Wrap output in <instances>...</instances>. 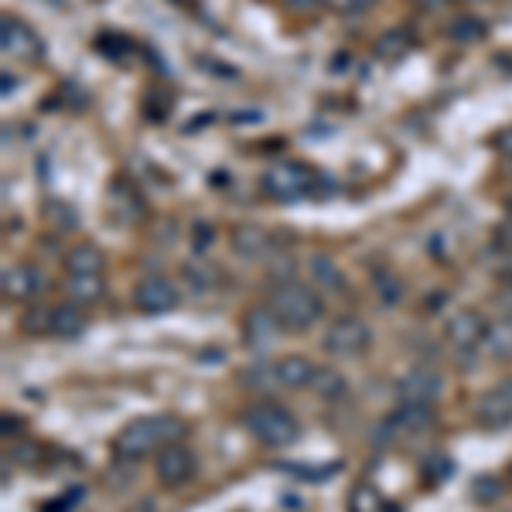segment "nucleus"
Masks as SVG:
<instances>
[{
  "label": "nucleus",
  "mask_w": 512,
  "mask_h": 512,
  "mask_svg": "<svg viewBox=\"0 0 512 512\" xmlns=\"http://www.w3.org/2000/svg\"><path fill=\"white\" fill-rule=\"evenodd\" d=\"M485 332H489V325H485V318L478 315V311H472V308L451 315L448 325H444V338H448V345H451V349H458V352L478 349V345L485 342Z\"/></svg>",
  "instance_id": "obj_11"
},
{
  "label": "nucleus",
  "mask_w": 512,
  "mask_h": 512,
  "mask_svg": "<svg viewBox=\"0 0 512 512\" xmlns=\"http://www.w3.org/2000/svg\"><path fill=\"white\" fill-rule=\"evenodd\" d=\"M229 246H233V253L239 256V260H267L270 250H274V236H270V229L253 226V222H243V226L233 229Z\"/></svg>",
  "instance_id": "obj_14"
},
{
  "label": "nucleus",
  "mask_w": 512,
  "mask_h": 512,
  "mask_svg": "<svg viewBox=\"0 0 512 512\" xmlns=\"http://www.w3.org/2000/svg\"><path fill=\"white\" fill-rule=\"evenodd\" d=\"M181 277H185V284L192 287V294H209L219 280V270L205 260H192L185 270H181Z\"/></svg>",
  "instance_id": "obj_26"
},
{
  "label": "nucleus",
  "mask_w": 512,
  "mask_h": 512,
  "mask_svg": "<svg viewBox=\"0 0 512 512\" xmlns=\"http://www.w3.org/2000/svg\"><path fill=\"white\" fill-rule=\"evenodd\" d=\"M14 86H18V82H11V76H4V96H11Z\"/></svg>",
  "instance_id": "obj_41"
},
{
  "label": "nucleus",
  "mask_w": 512,
  "mask_h": 512,
  "mask_svg": "<svg viewBox=\"0 0 512 512\" xmlns=\"http://www.w3.org/2000/svg\"><path fill=\"white\" fill-rule=\"evenodd\" d=\"M110 209L123 222H137L144 219V198L137 195V188L127 178H117L110 185Z\"/></svg>",
  "instance_id": "obj_17"
},
{
  "label": "nucleus",
  "mask_w": 512,
  "mask_h": 512,
  "mask_svg": "<svg viewBox=\"0 0 512 512\" xmlns=\"http://www.w3.org/2000/svg\"><path fill=\"white\" fill-rule=\"evenodd\" d=\"M373 4H379V0H325V7H332L335 14H345V18H352V14H362L369 11Z\"/></svg>",
  "instance_id": "obj_31"
},
{
  "label": "nucleus",
  "mask_w": 512,
  "mask_h": 512,
  "mask_svg": "<svg viewBox=\"0 0 512 512\" xmlns=\"http://www.w3.org/2000/svg\"><path fill=\"white\" fill-rule=\"evenodd\" d=\"M373 345V328L355 315H338L321 335V349L335 359H359Z\"/></svg>",
  "instance_id": "obj_5"
},
{
  "label": "nucleus",
  "mask_w": 512,
  "mask_h": 512,
  "mask_svg": "<svg viewBox=\"0 0 512 512\" xmlns=\"http://www.w3.org/2000/svg\"><path fill=\"white\" fill-rule=\"evenodd\" d=\"M243 427L253 441L267 444V448H291L301 437V424L280 403H253L250 410H243Z\"/></svg>",
  "instance_id": "obj_3"
},
{
  "label": "nucleus",
  "mask_w": 512,
  "mask_h": 512,
  "mask_svg": "<svg viewBox=\"0 0 512 512\" xmlns=\"http://www.w3.org/2000/svg\"><path fill=\"white\" fill-rule=\"evenodd\" d=\"M134 304L144 315H168V311L178 308V287L171 284L168 277H158V274L144 277L134 287Z\"/></svg>",
  "instance_id": "obj_10"
},
{
  "label": "nucleus",
  "mask_w": 512,
  "mask_h": 512,
  "mask_svg": "<svg viewBox=\"0 0 512 512\" xmlns=\"http://www.w3.org/2000/svg\"><path fill=\"white\" fill-rule=\"evenodd\" d=\"M502 284H506L509 291H512V256L506 260V267H502Z\"/></svg>",
  "instance_id": "obj_39"
},
{
  "label": "nucleus",
  "mask_w": 512,
  "mask_h": 512,
  "mask_svg": "<svg viewBox=\"0 0 512 512\" xmlns=\"http://www.w3.org/2000/svg\"><path fill=\"white\" fill-rule=\"evenodd\" d=\"M270 369H274L277 390H308L318 366L308 359V355H284V359L270 362Z\"/></svg>",
  "instance_id": "obj_15"
},
{
  "label": "nucleus",
  "mask_w": 512,
  "mask_h": 512,
  "mask_svg": "<svg viewBox=\"0 0 512 512\" xmlns=\"http://www.w3.org/2000/svg\"><path fill=\"white\" fill-rule=\"evenodd\" d=\"M509 482H512V465H509Z\"/></svg>",
  "instance_id": "obj_43"
},
{
  "label": "nucleus",
  "mask_w": 512,
  "mask_h": 512,
  "mask_svg": "<svg viewBox=\"0 0 512 512\" xmlns=\"http://www.w3.org/2000/svg\"><path fill=\"white\" fill-rule=\"evenodd\" d=\"M475 420L482 427H489V431H499V427L512 424V376L482 393V400L475 407Z\"/></svg>",
  "instance_id": "obj_8"
},
{
  "label": "nucleus",
  "mask_w": 512,
  "mask_h": 512,
  "mask_svg": "<svg viewBox=\"0 0 512 512\" xmlns=\"http://www.w3.org/2000/svg\"><path fill=\"white\" fill-rule=\"evenodd\" d=\"M482 349L492 355V359L499 362H512V318H499L489 325V332H485V342Z\"/></svg>",
  "instance_id": "obj_23"
},
{
  "label": "nucleus",
  "mask_w": 512,
  "mask_h": 512,
  "mask_svg": "<svg viewBox=\"0 0 512 512\" xmlns=\"http://www.w3.org/2000/svg\"><path fill=\"white\" fill-rule=\"evenodd\" d=\"M472 495L482 502V506H492V502H499V495H502V482L495 475H482L472 485Z\"/></svg>",
  "instance_id": "obj_29"
},
{
  "label": "nucleus",
  "mask_w": 512,
  "mask_h": 512,
  "mask_svg": "<svg viewBox=\"0 0 512 512\" xmlns=\"http://www.w3.org/2000/svg\"><path fill=\"white\" fill-rule=\"evenodd\" d=\"M41 222H45L52 233H76L79 229V212L72 209L69 202H62V198H48L45 205H41Z\"/></svg>",
  "instance_id": "obj_19"
},
{
  "label": "nucleus",
  "mask_w": 512,
  "mask_h": 512,
  "mask_svg": "<svg viewBox=\"0 0 512 512\" xmlns=\"http://www.w3.org/2000/svg\"><path fill=\"white\" fill-rule=\"evenodd\" d=\"M485 35H489L485 21L472 18V14H461V18H454L451 28H448V38L458 41V45H475V41H482Z\"/></svg>",
  "instance_id": "obj_27"
},
{
  "label": "nucleus",
  "mask_w": 512,
  "mask_h": 512,
  "mask_svg": "<svg viewBox=\"0 0 512 512\" xmlns=\"http://www.w3.org/2000/svg\"><path fill=\"white\" fill-rule=\"evenodd\" d=\"M65 294L72 297V304L103 301V294H106L103 274H69V280H65Z\"/></svg>",
  "instance_id": "obj_20"
},
{
  "label": "nucleus",
  "mask_w": 512,
  "mask_h": 512,
  "mask_svg": "<svg viewBox=\"0 0 512 512\" xmlns=\"http://www.w3.org/2000/svg\"><path fill=\"white\" fill-rule=\"evenodd\" d=\"M379 509H383V502H379L376 489L359 485V489L352 492V512H379Z\"/></svg>",
  "instance_id": "obj_30"
},
{
  "label": "nucleus",
  "mask_w": 512,
  "mask_h": 512,
  "mask_svg": "<svg viewBox=\"0 0 512 512\" xmlns=\"http://www.w3.org/2000/svg\"><path fill=\"white\" fill-rule=\"evenodd\" d=\"M495 250L512 256V219H506L499 229H495Z\"/></svg>",
  "instance_id": "obj_32"
},
{
  "label": "nucleus",
  "mask_w": 512,
  "mask_h": 512,
  "mask_svg": "<svg viewBox=\"0 0 512 512\" xmlns=\"http://www.w3.org/2000/svg\"><path fill=\"white\" fill-rule=\"evenodd\" d=\"M495 151H499L502 158L512 161V123L506 130H499V134H495Z\"/></svg>",
  "instance_id": "obj_35"
},
{
  "label": "nucleus",
  "mask_w": 512,
  "mask_h": 512,
  "mask_svg": "<svg viewBox=\"0 0 512 512\" xmlns=\"http://www.w3.org/2000/svg\"><path fill=\"white\" fill-rule=\"evenodd\" d=\"M417 4L424 7V11H437V7H444L448 0H417Z\"/></svg>",
  "instance_id": "obj_40"
},
{
  "label": "nucleus",
  "mask_w": 512,
  "mask_h": 512,
  "mask_svg": "<svg viewBox=\"0 0 512 512\" xmlns=\"http://www.w3.org/2000/svg\"><path fill=\"white\" fill-rule=\"evenodd\" d=\"M185 434V424L178 417H137L113 437V451L123 461H144L158 454L164 444L178 441Z\"/></svg>",
  "instance_id": "obj_1"
},
{
  "label": "nucleus",
  "mask_w": 512,
  "mask_h": 512,
  "mask_svg": "<svg viewBox=\"0 0 512 512\" xmlns=\"http://www.w3.org/2000/svg\"><path fill=\"white\" fill-rule=\"evenodd\" d=\"M41 287H45V277H41L31 263H14V267H7L4 277H0V291L14 304L35 301L41 294Z\"/></svg>",
  "instance_id": "obj_13"
},
{
  "label": "nucleus",
  "mask_w": 512,
  "mask_h": 512,
  "mask_svg": "<svg viewBox=\"0 0 512 512\" xmlns=\"http://www.w3.org/2000/svg\"><path fill=\"white\" fill-rule=\"evenodd\" d=\"M308 390H315V396H321V400H328V403L345 400V396H349V379H345L342 373H335V369H328V366H318Z\"/></svg>",
  "instance_id": "obj_24"
},
{
  "label": "nucleus",
  "mask_w": 512,
  "mask_h": 512,
  "mask_svg": "<svg viewBox=\"0 0 512 512\" xmlns=\"http://www.w3.org/2000/svg\"><path fill=\"white\" fill-rule=\"evenodd\" d=\"M154 475H158V482L164 485V489H171V492L185 489V485L198 475L195 451L181 441L164 444V448L154 454Z\"/></svg>",
  "instance_id": "obj_6"
},
{
  "label": "nucleus",
  "mask_w": 512,
  "mask_h": 512,
  "mask_svg": "<svg viewBox=\"0 0 512 512\" xmlns=\"http://www.w3.org/2000/svg\"><path fill=\"white\" fill-rule=\"evenodd\" d=\"M212 239H216L212 222H198V226H195V253H202L205 246H212Z\"/></svg>",
  "instance_id": "obj_34"
},
{
  "label": "nucleus",
  "mask_w": 512,
  "mask_h": 512,
  "mask_svg": "<svg viewBox=\"0 0 512 512\" xmlns=\"http://www.w3.org/2000/svg\"><path fill=\"white\" fill-rule=\"evenodd\" d=\"M308 270H311V280H315L318 287H325V291H335V294L345 291V274L338 270V263L332 256H311Z\"/></svg>",
  "instance_id": "obj_25"
},
{
  "label": "nucleus",
  "mask_w": 512,
  "mask_h": 512,
  "mask_svg": "<svg viewBox=\"0 0 512 512\" xmlns=\"http://www.w3.org/2000/svg\"><path fill=\"white\" fill-rule=\"evenodd\" d=\"M267 304L277 315L280 328H287V332H308L325 315V304H321L318 291H311L308 284H297V280H280L270 291Z\"/></svg>",
  "instance_id": "obj_2"
},
{
  "label": "nucleus",
  "mask_w": 512,
  "mask_h": 512,
  "mask_svg": "<svg viewBox=\"0 0 512 512\" xmlns=\"http://www.w3.org/2000/svg\"><path fill=\"white\" fill-rule=\"evenodd\" d=\"M284 4L291 7V11H297V14H311V11H318L325 0H284Z\"/></svg>",
  "instance_id": "obj_37"
},
{
  "label": "nucleus",
  "mask_w": 512,
  "mask_h": 512,
  "mask_svg": "<svg viewBox=\"0 0 512 512\" xmlns=\"http://www.w3.org/2000/svg\"><path fill=\"white\" fill-rule=\"evenodd\" d=\"M0 52L14 62H38L41 55H45V41L38 38V31L31 28L28 21L7 14V18L0 21Z\"/></svg>",
  "instance_id": "obj_7"
},
{
  "label": "nucleus",
  "mask_w": 512,
  "mask_h": 512,
  "mask_svg": "<svg viewBox=\"0 0 512 512\" xmlns=\"http://www.w3.org/2000/svg\"><path fill=\"white\" fill-rule=\"evenodd\" d=\"M280 332H284V328H280L277 315L270 311V304L246 311V318H243V345L250 352H267L270 345L277 342Z\"/></svg>",
  "instance_id": "obj_12"
},
{
  "label": "nucleus",
  "mask_w": 512,
  "mask_h": 512,
  "mask_svg": "<svg viewBox=\"0 0 512 512\" xmlns=\"http://www.w3.org/2000/svg\"><path fill=\"white\" fill-rule=\"evenodd\" d=\"M410 52H414V35L403 28H390L376 38V55L383 62H403Z\"/></svg>",
  "instance_id": "obj_21"
},
{
  "label": "nucleus",
  "mask_w": 512,
  "mask_h": 512,
  "mask_svg": "<svg viewBox=\"0 0 512 512\" xmlns=\"http://www.w3.org/2000/svg\"><path fill=\"white\" fill-rule=\"evenodd\" d=\"M65 270H69V274H103L106 256L96 243H79L65 253Z\"/></svg>",
  "instance_id": "obj_18"
},
{
  "label": "nucleus",
  "mask_w": 512,
  "mask_h": 512,
  "mask_svg": "<svg viewBox=\"0 0 512 512\" xmlns=\"http://www.w3.org/2000/svg\"><path fill=\"white\" fill-rule=\"evenodd\" d=\"M390 427L393 434H431L437 427V417H434V407L431 403H403L400 410L390 417Z\"/></svg>",
  "instance_id": "obj_16"
},
{
  "label": "nucleus",
  "mask_w": 512,
  "mask_h": 512,
  "mask_svg": "<svg viewBox=\"0 0 512 512\" xmlns=\"http://www.w3.org/2000/svg\"><path fill=\"white\" fill-rule=\"evenodd\" d=\"M52 315H55V308H35V311H28L24 315V332L28 335H52Z\"/></svg>",
  "instance_id": "obj_28"
},
{
  "label": "nucleus",
  "mask_w": 512,
  "mask_h": 512,
  "mask_svg": "<svg viewBox=\"0 0 512 512\" xmlns=\"http://www.w3.org/2000/svg\"><path fill=\"white\" fill-rule=\"evenodd\" d=\"M444 393V376L434 366H414L407 376H400L396 383V396L403 403H431Z\"/></svg>",
  "instance_id": "obj_9"
},
{
  "label": "nucleus",
  "mask_w": 512,
  "mask_h": 512,
  "mask_svg": "<svg viewBox=\"0 0 512 512\" xmlns=\"http://www.w3.org/2000/svg\"><path fill=\"white\" fill-rule=\"evenodd\" d=\"M11 434H21V417L4 414V437H11Z\"/></svg>",
  "instance_id": "obj_38"
},
{
  "label": "nucleus",
  "mask_w": 512,
  "mask_h": 512,
  "mask_svg": "<svg viewBox=\"0 0 512 512\" xmlns=\"http://www.w3.org/2000/svg\"><path fill=\"white\" fill-rule=\"evenodd\" d=\"M45 4H52V7H65L69 0H45Z\"/></svg>",
  "instance_id": "obj_42"
},
{
  "label": "nucleus",
  "mask_w": 512,
  "mask_h": 512,
  "mask_svg": "<svg viewBox=\"0 0 512 512\" xmlns=\"http://www.w3.org/2000/svg\"><path fill=\"white\" fill-rule=\"evenodd\" d=\"M379 294L386 297V304H396L403 297V287H400V280H390V277H379Z\"/></svg>",
  "instance_id": "obj_33"
},
{
  "label": "nucleus",
  "mask_w": 512,
  "mask_h": 512,
  "mask_svg": "<svg viewBox=\"0 0 512 512\" xmlns=\"http://www.w3.org/2000/svg\"><path fill=\"white\" fill-rule=\"evenodd\" d=\"M315 181H318V175L308 168V164L280 161V164H274V168L263 171L260 188H263V195L274 198V202L291 205V202H297V198L315 192Z\"/></svg>",
  "instance_id": "obj_4"
},
{
  "label": "nucleus",
  "mask_w": 512,
  "mask_h": 512,
  "mask_svg": "<svg viewBox=\"0 0 512 512\" xmlns=\"http://www.w3.org/2000/svg\"><path fill=\"white\" fill-rule=\"evenodd\" d=\"M18 461H21V465H35V461H41V448H38V444H21Z\"/></svg>",
  "instance_id": "obj_36"
},
{
  "label": "nucleus",
  "mask_w": 512,
  "mask_h": 512,
  "mask_svg": "<svg viewBox=\"0 0 512 512\" xmlns=\"http://www.w3.org/2000/svg\"><path fill=\"white\" fill-rule=\"evenodd\" d=\"M86 328H89V321L79 311V304H62V308H55V315H52V335L55 338L72 342V338H79Z\"/></svg>",
  "instance_id": "obj_22"
}]
</instances>
